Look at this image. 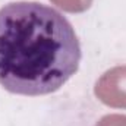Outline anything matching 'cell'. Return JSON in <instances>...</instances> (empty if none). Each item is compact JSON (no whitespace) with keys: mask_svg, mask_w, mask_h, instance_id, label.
<instances>
[{"mask_svg":"<svg viewBox=\"0 0 126 126\" xmlns=\"http://www.w3.org/2000/svg\"><path fill=\"white\" fill-rule=\"evenodd\" d=\"M82 59L73 25L57 9L38 1L0 7V87L16 95L59 91Z\"/></svg>","mask_w":126,"mask_h":126,"instance_id":"cell-1","label":"cell"}]
</instances>
